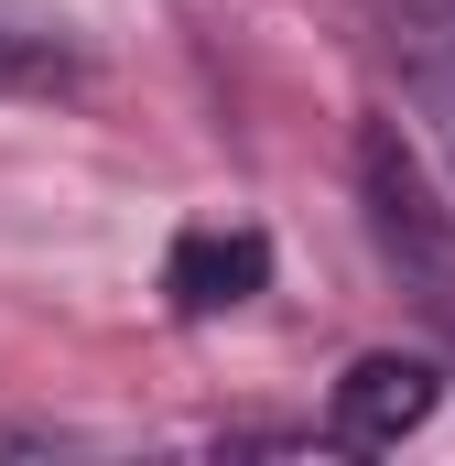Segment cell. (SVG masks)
<instances>
[{
	"mask_svg": "<svg viewBox=\"0 0 455 466\" xmlns=\"http://www.w3.org/2000/svg\"><path fill=\"white\" fill-rule=\"evenodd\" d=\"M434 401H445V369H434V358H358L337 380V445L379 456V445H401Z\"/></svg>",
	"mask_w": 455,
	"mask_h": 466,
	"instance_id": "cell-2",
	"label": "cell"
},
{
	"mask_svg": "<svg viewBox=\"0 0 455 466\" xmlns=\"http://www.w3.org/2000/svg\"><path fill=\"white\" fill-rule=\"evenodd\" d=\"M358 196H369V228H379V249H390L401 293L455 337V207L434 196V163H423L390 119L358 141Z\"/></svg>",
	"mask_w": 455,
	"mask_h": 466,
	"instance_id": "cell-1",
	"label": "cell"
},
{
	"mask_svg": "<svg viewBox=\"0 0 455 466\" xmlns=\"http://www.w3.org/2000/svg\"><path fill=\"white\" fill-rule=\"evenodd\" d=\"M401 87H412L423 141H434V163L455 185V0H412L401 11Z\"/></svg>",
	"mask_w": 455,
	"mask_h": 466,
	"instance_id": "cell-5",
	"label": "cell"
},
{
	"mask_svg": "<svg viewBox=\"0 0 455 466\" xmlns=\"http://www.w3.org/2000/svg\"><path fill=\"white\" fill-rule=\"evenodd\" d=\"M87 33L55 0H0V98H76L87 87Z\"/></svg>",
	"mask_w": 455,
	"mask_h": 466,
	"instance_id": "cell-3",
	"label": "cell"
},
{
	"mask_svg": "<svg viewBox=\"0 0 455 466\" xmlns=\"http://www.w3.org/2000/svg\"><path fill=\"white\" fill-rule=\"evenodd\" d=\"M260 282H271V238L260 228H185L174 260H163V293H174L185 315H228V304H249Z\"/></svg>",
	"mask_w": 455,
	"mask_h": 466,
	"instance_id": "cell-4",
	"label": "cell"
}]
</instances>
